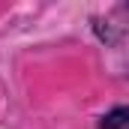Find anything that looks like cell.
Here are the masks:
<instances>
[{
	"label": "cell",
	"mask_w": 129,
	"mask_h": 129,
	"mask_svg": "<svg viewBox=\"0 0 129 129\" xmlns=\"http://www.w3.org/2000/svg\"><path fill=\"white\" fill-rule=\"evenodd\" d=\"M114 12H117V15H123V18H126V24H129V3H126V6H117Z\"/></svg>",
	"instance_id": "obj_2"
},
{
	"label": "cell",
	"mask_w": 129,
	"mask_h": 129,
	"mask_svg": "<svg viewBox=\"0 0 129 129\" xmlns=\"http://www.w3.org/2000/svg\"><path fill=\"white\" fill-rule=\"evenodd\" d=\"M99 129H129V108L117 105L99 117Z\"/></svg>",
	"instance_id": "obj_1"
}]
</instances>
